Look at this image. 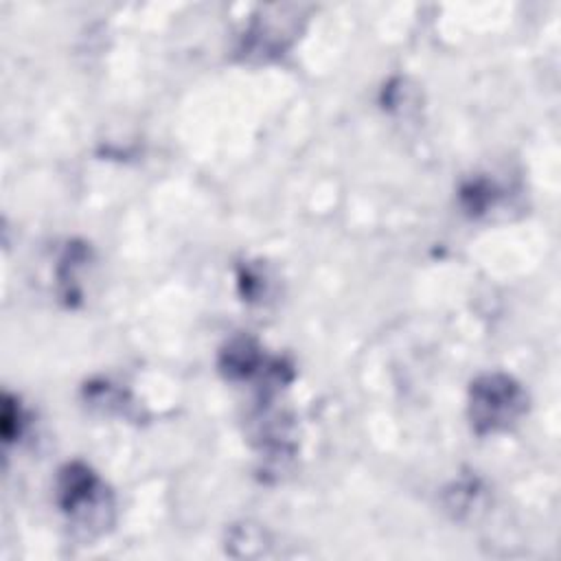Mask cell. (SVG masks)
<instances>
[{"label": "cell", "mask_w": 561, "mask_h": 561, "mask_svg": "<svg viewBox=\"0 0 561 561\" xmlns=\"http://www.w3.org/2000/svg\"><path fill=\"white\" fill-rule=\"evenodd\" d=\"M298 33L296 18H256L245 33V57H272L283 53Z\"/></svg>", "instance_id": "cell-3"}, {"label": "cell", "mask_w": 561, "mask_h": 561, "mask_svg": "<svg viewBox=\"0 0 561 561\" xmlns=\"http://www.w3.org/2000/svg\"><path fill=\"white\" fill-rule=\"evenodd\" d=\"M55 497L70 524L83 533H103L112 522V495L101 478L83 462H68L59 469Z\"/></svg>", "instance_id": "cell-1"}, {"label": "cell", "mask_w": 561, "mask_h": 561, "mask_svg": "<svg viewBox=\"0 0 561 561\" xmlns=\"http://www.w3.org/2000/svg\"><path fill=\"white\" fill-rule=\"evenodd\" d=\"M265 364L267 359L261 353V346L250 337H234L232 342H228V346L221 351V357H219L221 373L232 381L259 377Z\"/></svg>", "instance_id": "cell-4"}, {"label": "cell", "mask_w": 561, "mask_h": 561, "mask_svg": "<svg viewBox=\"0 0 561 561\" xmlns=\"http://www.w3.org/2000/svg\"><path fill=\"white\" fill-rule=\"evenodd\" d=\"M22 425H24V414L20 403L13 397H4L2 403V438L4 443H11L13 438H18L22 434Z\"/></svg>", "instance_id": "cell-5"}, {"label": "cell", "mask_w": 561, "mask_h": 561, "mask_svg": "<svg viewBox=\"0 0 561 561\" xmlns=\"http://www.w3.org/2000/svg\"><path fill=\"white\" fill-rule=\"evenodd\" d=\"M526 408V390L511 375L486 373L471 381L467 412L478 436L511 430L524 416Z\"/></svg>", "instance_id": "cell-2"}]
</instances>
